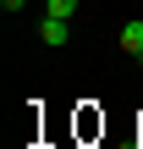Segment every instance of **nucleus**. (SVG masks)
I'll use <instances>...</instances> for the list:
<instances>
[{"mask_svg":"<svg viewBox=\"0 0 143 149\" xmlns=\"http://www.w3.org/2000/svg\"><path fill=\"white\" fill-rule=\"evenodd\" d=\"M121 50H127V55H143V22H138V17L121 28Z\"/></svg>","mask_w":143,"mask_h":149,"instance_id":"2","label":"nucleus"},{"mask_svg":"<svg viewBox=\"0 0 143 149\" xmlns=\"http://www.w3.org/2000/svg\"><path fill=\"white\" fill-rule=\"evenodd\" d=\"M22 6H28V0H0V11H6V17H11V11H22Z\"/></svg>","mask_w":143,"mask_h":149,"instance_id":"4","label":"nucleus"},{"mask_svg":"<svg viewBox=\"0 0 143 149\" xmlns=\"http://www.w3.org/2000/svg\"><path fill=\"white\" fill-rule=\"evenodd\" d=\"M77 6H83V0H44L50 17H77Z\"/></svg>","mask_w":143,"mask_h":149,"instance_id":"3","label":"nucleus"},{"mask_svg":"<svg viewBox=\"0 0 143 149\" xmlns=\"http://www.w3.org/2000/svg\"><path fill=\"white\" fill-rule=\"evenodd\" d=\"M39 39H44V44H55V50H61V44H66V39H72V22H66V17H50V11H44V22H39Z\"/></svg>","mask_w":143,"mask_h":149,"instance_id":"1","label":"nucleus"}]
</instances>
